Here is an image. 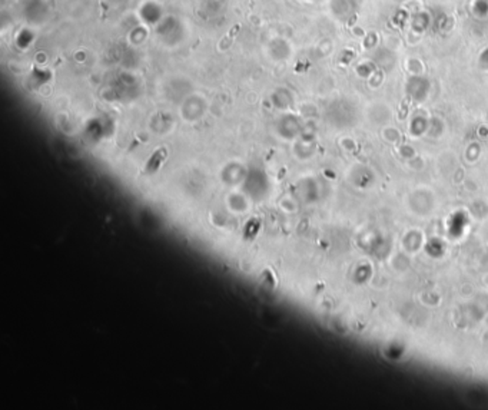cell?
Wrapping results in <instances>:
<instances>
[{
	"instance_id": "cell-1",
	"label": "cell",
	"mask_w": 488,
	"mask_h": 410,
	"mask_svg": "<svg viewBox=\"0 0 488 410\" xmlns=\"http://www.w3.org/2000/svg\"><path fill=\"white\" fill-rule=\"evenodd\" d=\"M165 158H166V151H165V149H159V151H156V152L153 154V157L148 161L145 171L149 172V174L155 172V171L162 165V162L165 161Z\"/></svg>"
}]
</instances>
